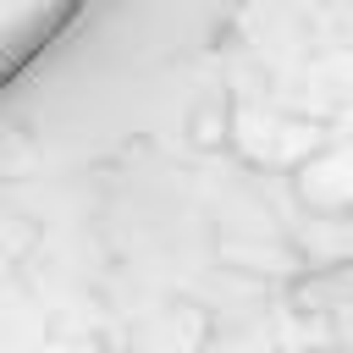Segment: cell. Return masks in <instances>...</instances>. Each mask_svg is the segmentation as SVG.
Wrapping results in <instances>:
<instances>
[{"label":"cell","instance_id":"6da1fadb","mask_svg":"<svg viewBox=\"0 0 353 353\" xmlns=\"http://www.w3.org/2000/svg\"><path fill=\"white\" fill-rule=\"evenodd\" d=\"M88 0H0V94L22 83L77 22Z\"/></svg>","mask_w":353,"mask_h":353}]
</instances>
